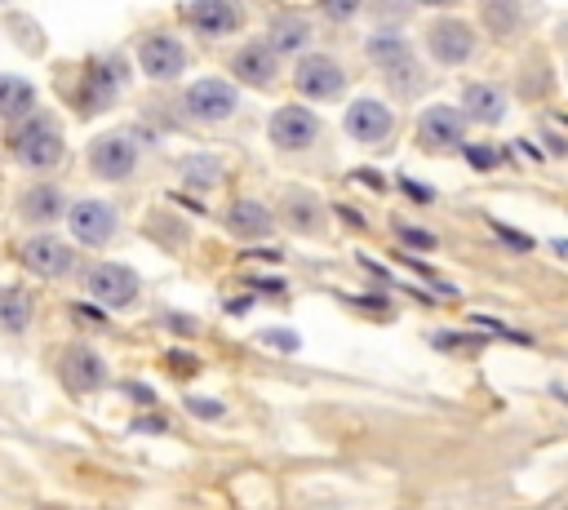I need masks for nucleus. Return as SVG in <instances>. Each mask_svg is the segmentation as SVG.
<instances>
[{
  "label": "nucleus",
  "mask_w": 568,
  "mask_h": 510,
  "mask_svg": "<svg viewBox=\"0 0 568 510\" xmlns=\"http://www.w3.org/2000/svg\"><path fill=\"white\" fill-rule=\"evenodd\" d=\"M359 4H364V0H320V9H324V18H337V22H346V18H355V13H359Z\"/></svg>",
  "instance_id": "obj_39"
},
{
  "label": "nucleus",
  "mask_w": 568,
  "mask_h": 510,
  "mask_svg": "<svg viewBox=\"0 0 568 510\" xmlns=\"http://www.w3.org/2000/svg\"><path fill=\"white\" fill-rule=\"evenodd\" d=\"M129 89V62L124 53H98L89 62H80L75 71V84L67 89L75 115H102L106 106H115V98Z\"/></svg>",
  "instance_id": "obj_2"
},
{
  "label": "nucleus",
  "mask_w": 568,
  "mask_h": 510,
  "mask_svg": "<svg viewBox=\"0 0 568 510\" xmlns=\"http://www.w3.org/2000/svg\"><path fill=\"white\" fill-rule=\"evenodd\" d=\"M306 40H311V22H306L302 13H275L271 35H266V44H271L275 53H302Z\"/></svg>",
  "instance_id": "obj_25"
},
{
  "label": "nucleus",
  "mask_w": 568,
  "mask_h": 510,
  "mask_svg": "<svg viewBox=\"0 0 568 510\" xmlns=\"http://www.w3.org/2000/svg\"><path fill=\"white\" fill-rule=\"evenodd\" d=\"M470 324H475L479 333H497V337H506V341H515V346H532L528 333H519V328H510V324H501V319H493V315H475Z\"/></svg>",
  "instance_id": "obj_32"
},
{
  "label": "nucleus",
  "mask_w": 568,
  "mask_h": 510,
  "mask_svg": "<svg viewBox=\"0 0 568 510\" xmlns=\"http://www.w3.org/2000/svg\"><path fill=\"white\" fill-rule=\"evenodd\" d=\"M248 288H257V293H271V297H280V293H284V279H257V275H248Z\"/></svg>",
  "instance_id": "obj_42"
},
{
  "label": "nucleus",
  "mask_w": 568,
  "mask_h": 510,
  "mask_svg": "<svg viewBox=\"0 0 568 510\" xmlns=\"http://www.w3.org/2000/svg\"><path fill=\"white\" fill-rule=\"evenodd\" d=\"M84 164H89V173L102 177V182H124V177H133V169H138V142H133V133H124V129L98 133V137L84 146Z\"/></svg>",
  "instance_id": "obj_4"
},
{
  "label": "nucleus",
  "mask_w": 568,
  "mask_h": 510,
  "mask_svg": "<svg viewBox=\"0 0 568 510\" xmlns=\"http://www.w3.org/2000/svg\"><path fill=\"white\" fill-rule=\"evenodd\" d=\"M244 257H257V262H280L284 253H280V248H244Z\"/></svg>",
  "instance_id": "obj_45"
},
{
  "label": "nucleus",
  "mask_w": 568,
  "mask_h": 510,
  "mask_svg": "<svg viewBox=\"0 0 568 510\" xmlns=\"http://www.w3.org/2000/svg\"><path fill=\"white\" fill-rule=\"evenodd\" d=\"M399 191L413 200V204H435V191L426 186V182H417V177H408V173H399Z\"/></svg>",
  "instance_id": "obj_36"
},
{
  "label": "nucleus",
  "mask_w": 568,
  "mask_h": 510,
  "mask_svg": "<svg viewBox=\"0 0 568 510\" xmlns=\"http://www.w3.org/2000/svg\"><path fill=\"white\" fill-rule=\"evenodd\" d=\"M71 315L80 324H106V310L102 306H89V302H71Z\"/></svg>",
  "instance_id": "obj_40"
},
{
  "label": "nucleus",
  "mask_w": 568,
  "mask_h": 510,
  "mask_svg": "<svg viewBox=\"0 0 568 510\" xmlns=\"http://www.w3.org/2000/svg\"><path fill=\"white\" fill-rule=\"evenodd\" d=\"M182 18H186V27H191L195 35H204V40H226V35L244 31L248 9H244V0H186V4H182Z\"/></svg>",
  "instance_id": "obj_8"
},
{
  "label": "nucleus",
  "mask_w": 568,
  "mask_h": 510,
  "mask_svg": "<svg viewBox=\"0 0 568 510\" xmlns=\"http://www.w3.org/2000/svg\"><path fill=\"white\" fill-rule=\"evenodd\" d=\"M133 58H138L142 75H146V80H155V84H169V80H178V75L186 71V62H191L186 44H182L173 31H146V35L138 40Z\"/></svg>",
  "instance_id": "obj_6"
},
{
  "label": "nucleus",
  "mask_w": 568,
  "mask_h": 510,
  "mask_svg": "<svg viewBox=\"0 0 568 510\" xmlns=\"http://www.w3.org/2000/svg\"><path fill=\"white\" fill-rule=\"evenodd\" d=\"M146 231H151V239H155V244H164V248H173V253L186 244V226H182V222H173L169 213H151Z\"/></svg>",
  "instance_id": "obj_26"
},
{
  "label": "nucleus",
  "mask_w": 568,
  "mask_h": 510,
  "mask_svg": "<svg viewBox=\"0 0 568 510\" xmlns=\"http://www.w3.org/2000/svg\"><path fill=\"white\" fill-rule=\"evenodd\" d=\"M462 115L475 124H497L506 115V93L497 84H466L462 89Z\"/></svg>",
  "instance_id": "obj_21"
},
{
  "label": "nucleus",
  "mask_w": 568,
  "mask_h": 510,
  "mask_svg": "<svg viewBox=\"0 0 568 510\" xmlns=\"http://www.w3.org/2000/svg\"><path fill=\"white\" fill-rule=\"evenodd\" d=\"M129 430H138V435H164V430H169V417H164V412L133 417V421H129Z\"/></svg>",
  "instance_id": "obj_38"
},
{
  "label": "nucleus",
  "mask_w": 568,
  "mask_h": 510,
  "mask_svg": "<svg viewBox=\"0 0 568 510\" xmlns=\"http://www.w3.org/2000/svg\"><path fill=\"white\" fill-rule=\"evenodd\" d=\"M257 341L266 350H275V355H297L302 350V333H293V328H262Z\"/></svg>",
  "instance_id": "obj_28"
},
{
  "label": "nucleus",
  "mask_w": 568,
  "mask_h": 510,
  "mask_svg": "<svg viewBox=\"0 0 568 510\" xmlns=\"http://www.w3.org/2000/svg\"><path fill=\"white\" fill-rule=\"evenodd\" d=\"M355 182H364V186H373V191H386V177L373 173V169H355Z\"/></svg>",
  "instance_id": "obj_43"
},
{
  "label": "nucleus",
  "mask_w": 568,
  "mask_h": 510,
  "mask_svg": "<svg viewBox=\"0 0 568 510\" xmlns=\"http://www.w3.org/2000/svg\"><path fill=\"white\" fill-rule=\"evenodd\" d=\"M240 106V93L231 80H217V75H200L195 84L182 89V111L191 120H204V124H217V120H231Z\"/></svg>",
  "instance_id": "obj_9"
},
{
  "label": "nucleus",
  "mask_w": 568,
  "mask_h": 510,
  "mask_svg": "<svg viewBox=\"0 0 568 510\" xmlns=\"http://www.w3.org/2000/svg\"><path fill=\"white\" fill-rule=\"evenodd\" d=\"M231 75H235L240 84L271 89L275 75H280V53L266 44V35H262V40H248V44H240V49L231 53Z\"/></svg>",
  "instance_id": "obj_17"
},
{
  "label": "nucleus",
  "mask_w": 568,
  "mask_h": 510,
  "mask_svg": "<svg viewBox=\"0 0 568 510\" xmlns=\"http://www.w3.org/2000/svg\"><path fill=\"white\" fill-rule=\"evenodd\" d=\"M555 253H559V257H568V239H559V244H555Z\"/></svg>",
  "instance_id": "obj_48"
},
{
  "label": "nucleus",
  "mask_w": 568,
  "mask_h": 510,
  "mask_svg": "<svg viewBox=\"0 0 568 510\" xmlns=\"http://www.w3.org/2000/svg\"><path fill=\"white\" fill-rule=\"evenodd\" d=\"M164 364H169L173 373H186V377H195V373H200V359H195V355H186V350H178V346H169V350H164Z\"/></svg>",
  "instance_id": "obj_37"
},
{
  "label": "nucleus",
  "mask_w": 568,
  "mask_h": 510,
  "mask_svg": "<svg viewBox=\"0 0 568 510\" xmlns=\"http://www.w3.org/2000/svg\"><path fill=\"white\" fill-rule=\"evenodd\" d=\"M80 284H84V293H89L93 302H102L106 310H124V306H133L138 293H142L138 271L124 266V262H98V266H89V271L80 275Z\"/></svg>",
  "instance_id": "obj_5"
},
{
  "label": "nucleus",
  "mask_w": 568,
  "mask_h": 510,
  "mask_svg": "<svg viewBox=\"0 0 568 510\" xmlns=\"http://www.w3.org/2000/svg\"><path fill=\"white\" fill-rule=\"evenodd\" d=\"M160 324H164L169 333H182V337H195V333H200V319L178 315V310H160Z\"/></svg>",
  "instance_id": "obj_35"
},
{
  "label": "nucleus",
  "mask_w": 568,
  "mask_h": 510,
  "mask_svg": "<svg viewBox=\"0 0 568 510\" xmlns=\"http://www.w3.org/2000/svg\"><path fill=\"white\" fill-rule=\"evenodd\" d=\"M320 115L302 102H288V106H275L271 120H266V137L275 151H311L320 142Z\"/></svg>",
  "instance_id": "obj_7"
},
{
  "label": "nucleus",
  "mask_w": 568,
  "mask_h": 510,
  "mask_svg": "<svg viewBox=\"0 0 568 510\" xmlns=\"http://www.w3.org/2000/svg\"><path fill=\"white\" fill-rule=\"evenodd\" d=\"M62 213H67V195L53 182H36L18 195V217L27 222H58Z\"/></svg>",
  "instance_id": "obj_20"
},
{
  "label": "nucleus",
  "mask_w": 568,
  "mask_h": 510,
  "mask_svg": "<svg viewBox=\"0 0 568 510\" xmlns=\"http://www.w3.org/2000/svg\"><path fill=\"white\" fill-rule=\"evenodd\" d=\"M27 115H36V84L22 75H0V120L22 124Z\"/></svg>",
  "instance_id": "obj_24"
},
{
  "label": "nucleus",
  "mask_w": 568,
  "mask_h": 510,
  "mask_svg": "<svg viewBox=\"0 0 568 510\" xmlns=\"http://www.w3.org/2000/svg\"><path fill=\"white\" fill-rule=\"evenodd\" d=\"M462 155H466V164H470L475 173H493V169L506 160V146H493V142H466Z\"/></svg>",
  "instance_id": "obj_27"
},
{
  "label": "nucleus",
  "mask_w": 568,
  "mask_h": 510,
  "mask_svg": "<svg viewBox=\"0 0 568 510\" xmlns=\"http://www.w3.org/2000/svg\"><path fill=\"white\" fill-rule=\"evenodd\" d=\"M58 377H62L67 390H75V395H98V390L111 381V368H106V359H102L89 341H71V346L58 355Z\"/></svg>",
  "instance_id": "obj_13"
},
{
  "label": "nucleus",
  "mask_w": 568,
  "mask_h": 510,
  "mask_svg": "<svg viewBox=\"0 0 568 510\" xmlns=\"http://www.w3.org/2000/svg\"><path fill=\"white\" fill-rule=\"evenodd\" d=\"M395 235H399V244H404V248H417V253H435V248H439V239H435L426 226H408V222H395Z\"/></svg>",
  "instance_id": "obj_30"
},
{
  "label": "nucleus",
  "mask_w": 568,
  "mask_h": 510,
  "mask_svg": "<svg viewBox=\"0 0 568 510\" xmlns=\"http://www.w3.org/2000/svg\"><path fill=\"white\" fill-rule=\"evenodd\" d=\"M18 262H22L31 275H40V279H62V275L75 271V248H71L62 235L40 231V235H27V239L18 244Z\"/></svg>",
  "instance_id": "obj_12"
},
{
  "label": "nucleus",
  "mask_w": 568,
  "mask_h": 510,
  "mask_svg": "<svg viewBox=\"0 0 568 510\" xmlns=\"http://www.w3.org/2000/svg\"><path fill=\"white\" fill-rule=\"evenodd\" d=\"M120 390H124L133 404H142V408H151V404H155V390H151V386H142V381H120Z\"/></svg>",
  "instance_id": "obj_41"
},
{
  "label": "nucleus",
  "mask_w": 568,
  "mask_h": 510,
  "mask_svg": "<svg viewBox=\"0 0 568 510\" xmlns=\"http://www.w3.org/2000/svg\"><path fill=\"white\" fill-rule=\"evenodd\" d=\"M430 346L435 350H484L488 337L484 333H430Z\"/></svg>",
  "instance_id": "obj_29"
},
{
  "label": "nucleus",
  "mask_w": 568,
  "mask_h": 510,
  "mask_svg": "<svg viewBox=\"0 0 568 510\" xmlns=\"http://www.w3.org/2000/svg\"><path fill=\"white\" fill-rule=\"evenodd\" d=\"M284 222L297 235H324V204H320V195L302 191V186H288L284 191Z\"/></svg>",
  "instance_id": "obj_19"
},
{
  "label": "nucleus",
  "mask_w": 568,
  "mask_h": 510,
  "mask_svg": "<svg viewBox=\"0 0 568 510\" xmlns=\"http://www.w3.org/2000/svg\"><path fill=\"white\" fill-rule=\"evenodd\" d=\"M186 408L200 417V421H222V399H204V395H186Z\"/></svg>",
  "instance_id": "obj_34"
},
{
  "label": "nucleus",
  "mask_w": 568,
  "mask_h": 510,
  "mask_svg": "<svg viewBox=\"0 0 568 510\" xmlns=\"http://www.w3.org/2000/svg\"><path fill=\"white\" fill-rule=\"evenodd\" d=\"M417 4H426V9H439V4H457V0H417Z\"/></svg>",
  "instance_id": "obj_47"
},
{
  "label": "nucleus",
  "mask_w": 568,
  "mask_h": 510,
  "mask_svg": "<svg viewBox=\"0 0 568 510\" xmlns=\"http://www.w3.org/2000/svg\"><path fill=\"white\" fill-rule=\"evenodd\" d=\"M222 310L240 319V315H248V310H253V297H226V306H222Z\"/></svg>",
  "instance_id": "obj_44"
},
{
  "label": "nucleus",
  "mask_w": 568,
  "mask_h": 510,
  "mask_svg": "<svg viewBox=\"0 0 568 510\" xmlns=\"http://www.w3.org/2000/svg\"><path fill=\"white\" fill-rule=\"evenodd\" d=\"M546 146H550L555 155H564V151H568V146H564V137H555V133H546Z\"/></svg>",
  "instance_id": "obj_46"
},
{
  "label": "nucleus",
  "mask_w": 568,
  "mask_h": 510,
  "mask_svg": "<svg viewBox=\"0 0 568 510\" xmlns=\"http://www.w3.org/2000/svg\"><path fill=\"white\" fill-rule=\"evenodd\" d=\"M426 49H430V58L439 67H462L475 53V27L466 18H453V13L448 18H435L426 27Z\"/></svg>",
  "instance_id": "obj_15"
},
{
  "label": "nucleus",
  "mask_w": 568,
  "mask_h": 510,
  "mask_svg": "<svg viewBox=\"0 0 568 510\" xmlns=\"http://www.w3.org/2000/svg\"><path fill=\"white\" fill-rule=\"evenodd\" d=\"M466 124H470V120L462 115V106L435 102V106H426L422 120H417V146L430 151V155L462 151V146H466Z\"/></svg>",
  "instance_id": "obj_11"
},
{
  "label": "nucleus",
  "mask_w": 568,
  "mask_h": 510,
  "mask_svg": "<svg viewBox=\"0 0 568 510\" xmlns=\"http://www.w3.org/2000/svg\"><path fill=\"white\" fill-rule=\"evenodd\" d=\"M9 151L18 155L22 169H31V173H49V169H58L62 155H67L62 124H58L53 115L36 111V115H27L22 124L9 129Z\"/></svg>",
  "instance_id": "obj_3"
},
{
  "label": "nucleus",
  "mask_w": 568,
  "mask_h": 510,
  "mask_svg": "<svg viewBox=\"0 0 568 510\" xmlns=\"http://www.w3.org/2000/svg\"><path fill=\"white\" fill-rule=\"evenodd\" d=\"M488 226H493V231H497V239H501L506 248H515V253H532V248H537V239H532L528 231H519V226H506V222H497V217H493Z\"/></svg>",
  "instance_id": "obj_31"
},
{
  "label": "nucleus",
  "mask_w": 568,
  "mask_h": 510,
  "mask_svg": "<svg viewBox=\"0 0 568 510\" xmlns=\"http://www.w3.org/2000/svg\"><path fill=\"white\" fill-rule=\"evenodd\" d=\"M479 22L493 40H515L524 31V4L519 0H479Z\"/></svg>",
  "instance_id": "obj_22"
},
{
  "label": "nucleus",
  "mask_w": 568,
  "mask_h": 510,
  "mask_svg": "<svg viewBox=\"0 0 568 510\" xmlns=\"http://www.w3.org/2000/svg\"><path fill=\"white\" fill-rule=\"evenodd\" d=\"M67 226H71L75 244H84V248H106V244L115 239L120 217H115V208H111L106 200L84 195V200H75V204L67 208Z\"/></svg>",
  "instance_id": "obj_14"
},
{
  "label": "nucleus",
  "mask_w": 568,
  "mask_h": 510,
  "mask_svg": "<svg viewBox=\"0 0 568 510\" xmlns=\"http://www.w3.org/2000/svg\"><path fill=\"white\" fill-rule=\"evenodd\" d=\"M31 319H36V297L18 284H4L0 288V333L18 337V333L31 328Z\"/></svg>",
  "instance_id": "obj_23"
},
{
  "label": "nucleus",
  "mask_w": 568,
  "mask_h": 510,
  "mask_svg": "<svg viewBox=\"0 0 568 510\" xmlns=\"http://www.w3.org/2000/svg\"><path fill=\"white\" fill-rule=\"evenodd\" d=\"M293 84H297V93L311 98V102H333V98L346 93V71H342V62L328 58V53H302L297 67H293Z\"/></svg>",
  "instance_id": "obj_10"
},
{
  "label": "nucleus",
  "mask_w": 568,
  "mask_h": 510,
  "mask_svg": "<svg viewBox=\"0 0 568 510\" xmlns=\"http://www.w3.org/2000/svg\"><path fill=\"white\" fill-rule=\"evenodd\" d=\"M226 231H231L235 239H244V244H262V239L275 235V213H271L262 200L240 195V200H231V208H226Z\"/></svg>",
  "instance_id": "obj_18"
},
{
  "label": "nucleus",
  "mask_w": 568,
  "mask_h": 510,
  "mask_svg": "<svg viewBox=\"0 0 568 510\" xmlns=\"http://www.w3.org/2000/svg\"><path fill=\"white\" fill-rule=\"evenodd\" d=\"M342 129H346V137L359 142V146H382V142L390 137V129H395V115H390V106L377 102V98H355V102L346 106V115H342Z\"/></svg>",
  "instance_id": "obj_16"
},
{
  "label": "nucleus",
  "mask_w": 568,
  "mask_h": 510,
  "mask_svg": "<svg viewBox=\"0 0 568 510\" xmlns=\"http://www.w3.org/2000/svg\"><path fill=\"white\" fill-rule=\"evenodd\" d=\"M364 53H368V62L377 67V75L386 80L390 93H399V98H417V93L426 89L422 58L413 53V44H408V35H404L399 27H382V31H373V35L364 40Z\"/></svg>",
  "instance_id": "obj_1"
},
{
  "label": "nucleus",
  "mask_w": 568,
  "mask_h": 510,
  "mask_svg": "<svg viewBox=\"0 0 568 510\" xmlns=\"http://www.w3.org/2000/svg\"><path fill=\"white\" fill-rule=\"evenodd\" d=\"M213 164H217V160L200 155V160H186V164H182V173H186V182H195V186L204 191V186H213V182H217V169H213Z\"/></svg>",
  "instance_id": "obj_33"
}]
</instances>
